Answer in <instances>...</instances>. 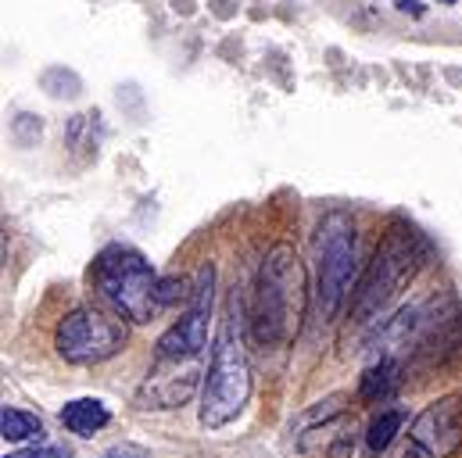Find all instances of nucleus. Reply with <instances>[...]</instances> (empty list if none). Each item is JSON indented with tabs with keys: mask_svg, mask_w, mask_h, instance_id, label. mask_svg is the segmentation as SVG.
<instances>
[{
	"mask_svg": "<svg viewBox=\"0 0 462 458\" xmlns=\"http://www.w3.org/2000/svg\"><path fill=\"white\" fill-rule=\"evenodd\" d=\"M309 312V272L291 243H273L262 258L251 301V337L262 347H287Z\"/></svg>",
	"mask_w": 462,
	"mask_h": 458,
	"instance_id": "nucleus-1",
	"label": "nucleus"
},
{
	"mask_svg": "<svg viewBox=\"0 0 462 458\" xmlns=\"http://www.w3.org/2000/svg\"><path fill=\"white\" fill-rule=\"evenodd\" d=\"M423 258H427V243L420 229L409 226L405 219H394L355 283V294H351L355 323H373L376 316H383L394 305V298L416 279V272L423 269Z\"/></svg>",
	"mask_w": 462,
	"mask_h": 458,
	"instance_id": "nucleus-2",
	"label": "nucleus"
},
{
	"mask_svg": "<svg viewBox=\"0 0 462 458\" xmlns=\"http://www.w3.org/2000/svg\"><path fill=\"white\" fill-rule=\"evenodd\" d=\"M236 298H233L230 316L219 323L216 341H212V362L205 372V387H201V426L205 430H223L247 408L254 380H251V362H247V347L244 334L236 323Z\"/></svg>",
	"mask_w": 462,
	"mask_h": 458,
	"instance_id": "nucleus-3",
	"label": "nucleus"
},
{
	"mask_svg": "<svg viewBox=\"0 0 462 458\" xmlns=\"http://www.w3.org/2000/svg\"><path fill=\"white\" fill-rule=\"evenodd\" d=\"M90 279L97 287V294L112 305L118 319L129 323H151L162 312L158 301V287L162 276L151 269V261L129 247V243H108L90 269Z\"/></svg>",
	"mask_w": 462,
	"mask_h": 458,
	"instance_id": "nucleus-4",
	"label": "nucleus"
},
{
	"mask_svg": "<svg viewBox=\"0 0 462 458\" xmlns=\"http://www.w3.org/2000/svg\"><path fill=\"white\" fill-rule=\"evenodd\" d=\"M355 261H358V233L345 212H330L319 223V287H316V305L323 319H334L347 301L351 279H355Z\"/></svg>",
	"mask_w": 462,
	"mask_h": 458,
	"instance_id": "nucleus-5",
	"label": "nucleus"
},
{
	"mask_svg": "<svg viewBox=\"0 0 462 458\" xmlns=\"http://www.w3.org/2000/svg\"><path fill=\"white\" fill-rule=\"evenodd\" d=\"M125 347V326L116 316L94 308V305H79L69 316L58 319L54 326V351L69 362V365H97L116 358Z\"/></svg>",
	"mask_w": 462,
	"mask_h": 458,
	"instance_id": "nucleus-6",
	"label": "nucleus"
},
{
	"mask_svg": "<svg viewBox=\"0 0 462 458\" xmlns=\"http://www.w3.org/2000/svg\"><path fill=\"white\" fill-rule=\"evenodd\" d=\"M212 308H216V265L205 261L194 279V298L187 305V316L172 323L158 344H154V362H190L201 358L208 347V326H212Z\"/></svg>",
	"mask_w": 462,
	"mask_h": 458,
	"instance_id": "nucleus-7",
	"label": "nucleus"
},
{
	"mask_svg": "<svg viewBox=\"0 0 462 458\" xmlns=\"http://www.w3.org/2000/svg\"><path fill=\"white\" fill-rule=\"evenodd\" d=\"M462 452V394L430 401L409 426L405 458H452Z\"/></svg>",
	"mask_w": 462,
	"mask_h": 458,
	"instance_id": "nucleus-8",
	"label": "nucleus"
},
{
	"mask_svg": "<svg viewBox=\"0 0 462 458\" xmlns=\"http://www.w3.org/2000/svg\"><path fill=\"white\" fill-rule=\"evenodd\" d=\"M201 383V358L190 362H154V369L147 372V380L136 390V408H151V412H165V408H183Z\"/></svg>",
	"mask_w": 462,
	"mask_h": 458,
	"instance_id": "nucleus-9",
	"label": "nucleus"
},
{
	"mask_svg": "<svg viewBox=\"0 0 462 458\" xmlns=\"http://www.w3.org/2000/svg\"><path fill=\"white\" fill-rule=\"evenodd\" d=\"M108 423H112V412H108V405L97 401V398H76V401H69V405L61 408V426H65L69 434H76V437H94V434H101Z\"/></svg>",
	"mask_w": 462,
	"mask_h": 458,
	"instance_id": "nucleus-10",
	"label": "nucleus"
},
{
	"mask_svg": "<svg viewBox=\"0 0 462 458\" xmlns=\"http://www.w3.org/2000/svg\"><path fill=\"white\" fill-rule=\"evenodd\" d=\"M402 387V362L398 358H380L376 365H369L362 372V383H358V398L365 405H380V401H391Z\"/></svg>",
	"mask_w": 462,
	"mask_h": 458,
	"instance_id": "nucleus-11",
	"label": "nucleus"
},
{
	"mask_svg": "<svg viewBox=\"0 0 462 458\" xmlns=\"http://www.w3.org/2000/svg\"><path fill=\"white\" fill-rule=\"evenodd\" d=\"M409 423V412L405 408H383L373 423H369V430H365V458H380L391 444H394V437L402 434V426Z\"/></svg>",
	"mask_w": 462,
	"mask_h": 458,
	"instance_id": "nucleus-12",
	"label": "nucleus"
},
{
	"mask_svg": "<svg viewBox=\"0 0 462 458\" xmlns=\"http://www.w3.org/2000/svg\"><path fill=\"white\" fill-rule=\"evenodd\" d=\"M43 434V423L40 416L25 412V408H14V405H4L0 412V437L11 441V444H22V441H32Z\"/></svg>",
	"mask_w": 462,
	"mask_h": 458,
	"instance_id": "nucleus-13",
	"label": "nucleus"
},
{
	"mask_svg": "<svg viewBox=\"0 0 462 458\" xmlns=\"http://www.w3.org/2000/svg\"><path fill=\"white\" fill-rule=\"evenodd\" d=\"M194 298V283L183 279V276H162V287H158V301L162 308H172L176 301H190Z\"/></svg>",
	"mask_w": 462,
	"mask_h": 458,
	"instance_id": "nucleus-14",
	"label": "nucleus"
},
{
	"mask_svg": "<svg viewBox=\"0 0 462 458\" xmlns=\"http://www.w3.org/2000/svg\"><path fill=\"white\" fill-rule=\"evenodd\" d=\"M4 458H72V452L61 448V444H32L25 452H14V455H4Z\"/></svg>",
	"mask_w": 462,
	"mask_h": 458,
	"instance_id": "nucleus-15",
	"label": "nucleus"
},
{
	"mask_svg": "<svg viewBox=\"0 0 462 458\" xmlns=\"http://www.w3.org/2000/svg\"><path fill=\"white\" fill-rule=\"evenodd\" d=\"M101 458H151L147 452H140V448H133V444H118L112 452H105Z\"/></svg>",
	"mask_w": 462,
	"mask_h": 458,
	"instance_id": "nucleus-16",
	"label": "nucleus"
},
{
	"mask_svg": "<svg viewBox=\"0 0 462 458\" xmlns=\"http://www.w3.org/2000/svg\"><path fill=\"white\" fill-rule=\"evenodd\" d=\"M448 4H452V0H448Z\"/></svg>",
	"mask_w": 462,
	"mask_h": 458,
	"instance_id": "nucleus-17",
	"label": "nucleus"
}]
</instances>
